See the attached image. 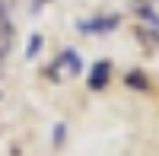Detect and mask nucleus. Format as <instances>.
I'll return each instance as SVG.
<instances>
[{
    "mask_svg": "<svg viewBox=\"0 0 159 156\" xmlns=\"http://www.w3.org/2000/svg\"><path fill=\"white\" fill-rule=\"evenodd\" d=\"M61 67H67L73 76H80V70H83V61H80V54H76L73 48H64L61 54L45 67V76H48V80H61Z\"/></svg>",
    "mask_w": 159,
    "mask_h": 156,
    "instance_id": "f257e3e1",
    "label": "nucleus"
},
{
    "mask_svg": "<svg viewBox=\"0 0 159 156\" xmlns=\"http://www.w3.org/2000/svg\"><path fill=\"white\" fill-rule=\"evenodd\" d=\"M121 22V16L118 13H111V16H96V19H83V22H76V29L80 32H86V35H105V32H115V25Z\"/></svg>",
    "mask_w": 159,
    "mask_h": 156,
    "instance_id": "f03ea898",
    "label": "nucleus"
},
{
    "mask_svg": "<svg viewBox=\"0 0 159 156\" xmlns=\"http://www.w3.org/2000/svg\"><path fill=\"white\" fill-rule=\"evenodd\" d=\"M108 80H111V61H96L92 64V70H89V89L92 93H99V89H105L108 86Z\"/></svg>",
    "mask_w": 159,
    "mask_h": 156,
    "instance_id": "7ed1b4c3",
    "label": "nucleus"
},
{
    "mask_svg": "<svg viewBox=\"0 0 159 156\" xmlns=\"http://www.w3.org/2000/svg\"><path fill=\"white\" fill-rule=\"evenodd\" d=\"M124 83H127V89H140V93H147V89H150V80H147V73H143V70H127Z\"/></svg>",
    "mask_w": 159,
    "mask_h": 156,
    "instance_id": "20e7f679",
    "label": "nucleus"
},
{
    "mask_svg": "<svg viewBox=\"0 0 159 156\" xmlns=\"http://www.w3.org/2000/svg\"><path fill=\"white\" fill-rule=\"evenodd\" d=\"M137 16L147 19V22H153V32H159V16H156V10L150 3H137Z\"/></svg>",
    "mask_w": 159,
    "mask_h": 156,
    "instance_id": "39448f33",
    "label": "nucleus"
},
{
    "mask_svg": "<svg viewBox=\"0 0 159 156\" xmlns=\"http://www.w3.org/2000/svg\"><path fill=\"white\" fill-rule=\"evenodd\" d=\"M10 48H13V29H3V25H0V61L10 57Z\"/></svg>",
    "mask_w": 159,
    "mask_h": 156,
    "instance_id": "423d86ee",
    "label": "nucleus"
},
{
    "mask_svg": "<svg viewBox=\"0 0 159 156\" xmlns=\"http://www.w3.org/2000/svg\"><path fill=\"white\" fill-rule=\"evenodd\" d=\"M38 51H42V35H38V32H35V35L29 38V45H25V57H35V54H38Z\"/></svg>",
    "mask_w": 159,
    "mask_h": 156,
    "instance_id": "0eeeda50",
    "label": "nucleus"
},
{
    "mask_svg": "<svg viewBox=\"0 0 159 156\" xmlns=\"http://www.w3.org/2000/svg\"><path fill=\"white\" fill-rule=\"evenodd\" d=\"M0 25H3V29H13V19H10V3H3V0H0Z\"/></svg>",
    "mask_w": 159,
    "mask_h": 156,
    "instance_id": "6e6552de",
    "label": "nucleus"
},
{
    "mask_svg": "<svg viewBox=\"0 0 159 156\" xmlns=\"http://www.w3.org/2000/svg\"><path fill=\"white\" fill-rule=\"evenodd\" d=\"M51 144H57V147L64 144V124H57V131L51 134Z\"/></svg>",
    "mask_w": 159,
    "mask_h": 156,
    "instance_id": "1a4fd4ad",
    "label": "nucleus"
},
{
    "mask_svg": "<svg viewBox=\"0 0 159 156\" xmlns=\"http://www.w3.org/2000/svg\"><path fill=\"white\" fill-rule=\"evenodd\" d=\"M45 3H48V0H35V10H42V7H45Z\"/></svg>",
    "mask_w": 159,
    "mask_h": 156,
    "instance_id": "9d476101",
    "label": "nucleus"
},
{
    "mask_svg": "<svg viewBox=\"0 0 159 156\" xmlns=\"http://www.w3.org/2000/svg\"><path fill=\"white\" fill-rule=\"evenodd\" d=\"M137 3H150V7H153V3H159V0H137Z\"/></svg>",
    "mask_w": 159,
    "mask_h": 156,
    "instance_id": "9b49d317",
    "label": "nucleus"
},
{
    "mask_svg": "<svg viewBox=\"0 0 159 156\" xmlns=\"http://www.w3.org/2000/svg\"><path fill=\"white\" fill-rule=\"evenodd\" d=\"M153 38H156V45H159V32H153Z\"/></svg>",
    "mask_w": 159,
    "mask_h": 156,
    "instance_id": "f8f14e48",
    "label": "nucleus"
}]
</instances>
